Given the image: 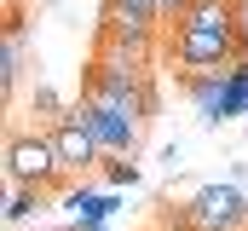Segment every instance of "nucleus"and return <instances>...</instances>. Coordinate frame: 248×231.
<instances>
[{
    "label": "nucleus",
    "instance_id": "4",
    "mask_svg": "<svg viewBox=\"0 0 248 231\" xmlns=\"http://www.w3.org/2000/svg\"><path fill=\"white\" fill-rule=\"evenodd\" d=\"M156 29H162V0H104V41L150 52Z\"/></svg>",
    "mask_w": 248,
    "mask_h": 231
},
{
    "label": "nucleus",
    "instance_id": "11",
    "mask_svg": "<svg viewBox=\"0 0 248 231\" xmlns=\"http://www.w3.org/2000/svg\"><path fill=\"white\" fill-rule=\"evenodd\" d=\"M41 202H46V191H35V185H12V197H6V220L23 226L29 214H41Z\"/></svg>",
    "mask_w": 248,
    "mask_h": 231
},
{
    "label": "nucleus",
    "instance_id": "10",
    "mask_svg": "<svg viewBox=\"0 0 248 231\" xmlns=\"http://www.w3.org/2000/svg\"><path fill=\"white\" fill-rule=\"evenodd\" d=\"M23 75V12L12 6V23H6V47H0V93H12Z\"/></svg>",
    "mask_w": 248,
    "mask_h": 231
},
{
    "label": "nucleus",
    "instance_id": "6",
    "mask_svg": "<svg viewBox=\"0 0 248 231\" xmlns=\"http://www.w3.org/2000/svg\"><path fill=\"white\" fill-rule=\"evenodd\" d=\"M52 145H58V156H63V173H93V168H104V150H98V139L87 133V121H75V116L63 110L52 127Z\"/></svg>",
    "mask_w": 248,
    "mask_h": 231
},
{
    "label": "nucleus",
    "instance_id": "12",
    "mask_svg": "<svg viewBox=\"0 0 248 231\" xmlns=\"http://www.w3.org/2000/svg\"><path fill=\"white\" fill-rule=\"evenodd\" d=\"M139 179H144V168H139L133 156H104V185H110V191H133Z\"/></svg>",
    "mask_w": 248,
    "mask_h": 231
},
{
    "label": "nucleus",
    "instance_id": "5",
    "mask_svg": "<svg viewBox=\"0 0 248 231\" xmlns=\"http://www.w3.org/2000/svg\"><path fill=\"white\" fill-rule=\"evenodd\" d=\"M69 116H75V121H87V133L98 139V150H104V156H139V139H144V127H139V121H127V116L93 104L87 93L69 104Z\"/></svg>",
    "mask_w": 248,
    "mask_h": 231
},
{
    "label": "nucleus",
    "instance_id": "7",
    "mask_svg": "<svg viewBox=\"0 0 248 231\" xmlns=\"http://www.w3.org/2000/svg\"><path fill=\"white\" fill-rule=\"evenodd\" d=\"M168 29H214V35H243V6L237 0H190L179 23Z\"/></svg>",
    "mask_w": 248,
    "mask_h": 231
},
{
    "label": "nucleus",
    "instance_id": "13",
    "mask_svg": "<svg viewBox=\"0 0 248 231\" xmlns=\"http://www.w3.org/2000/svg\"><path fill=\"white\" fill-rule=\"evenodd\" d=\"M29 110H35V116H52V121H58L69 104H63V99L52 93V87H46V81H35V93H29Z\"/></svg>",
    "mask_w": 248,
    "mask_h": 231
},
{
    "label": "nucleus",
    "instance_id": "14",
    "mask_svg": "<svg viewBox=\"0 0 248 231\" xmlns=\"http://www.w3.org/2000/svg\"><path fill=\"white\" fill-rule=\"evenodd\" d=\"M190 0H162V23H179V12H185Z\"/></svg>",
    "mask_w": 248,
    "mask_h": 231
},
{
    "label": "nucleus",
    "instance_id": "1",
    "mask_svg": "<svg viewBox=\"0 0 248 231\" xmlns=\"http://www.w3.org/2000/svg\"><path fill=\"white\" fill-rule=\"evenodd\" d=\"M173 226H179V231H248L243 179H214V185H196L185 202L173 208Z\"/></svg>",
    "mask_w": 248,
    "mask_h": 231
},
{
    "label": "nucleus",
    "instance_id": "8",
    "mask_svg": "<svg viewBox=\"0 0 248 231\" xmlns=\"http://www.w3.org/2000/svg\"><path fill=\"white\" fill-rule=\"evenodd\" d=\"M225 75H231V64H219V69H179V87H185V99L196 104V116H202V127H214V110H219V93H225Z\"/></svg>",
    "mask_w": 248,
    "mask_h": 231
},
{
    "label": "nucleus",
    "instance_id": "3",
    "mask_svg": "<svg viewBox=\"0 0 248 231\" xmlns=\"http://www.w3.org/2000/svg\"><path fill=\"white\" fill-rule=\"evenodd\" d=\"M243 47H248L243 35H214V29H173L168 35V58L179 69H219V64H231Z\"/></svg>",
    "mask_w": 248,
    "mask_h": 231
},
{
    "label": "nucleus",
    "instance_id": "2",
    "mask_svg": "<svg viewBox=\"0 0 248 231\" xmlns=\"http://www.w3.org/2000/svg\"><path fill=\"white\" fill-rule=\"evenodd\" d=\"M6 179L12 185H35V191H58L63 179V156L52 145V133H12L6 145Z\"/></svg>",
    "mask_w": 248,
    "mask_h": 231
},
{
    "label": "nucleus",
    "instance_id": "9",
    "mask_svg": "<svg viewBox=\"0 0 248 231\" xmlns=\"http://www.w3.org/2000/svg\"><path fill=\"white\" fill-rule=\"evenodd\" d=\"M122 208V197L104 185V191H87V185H75V191H63V214L75 220V226H104L110 214Z\"/></svg>",
    "mask_w": 248,
    "mask_h": 231
}]
</instances>
